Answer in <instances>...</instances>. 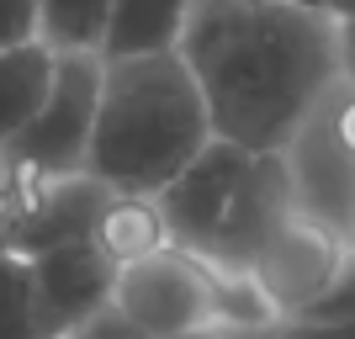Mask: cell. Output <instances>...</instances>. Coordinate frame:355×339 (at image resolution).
I'll list each match as a JSON object with an SVG mask.
<instances>
[{
    "label": "cell",
    "instance_id": "obj_1",
    "mask_svg": "<svg viewBox=\"0 0 355 339\" xmlns=\"http://www.w3.org/2000/svg\"><path fill=\"white\" fill-rule=\"evenodd\" d=\"M175 53L186 59L212 138L282 154L340 85L334 21L297 0H191Z\"/></svg>",
    "mask_w": 355,
    "mask_h": 339
},
{
    "label": "cell",
    "instance_id": "obj_2",
    "mask_svg": "<svg viewBox=\"0 0 355 339\" xmlns=\"http://www.w3.org/2000/svg\"><path fill=\"white\" fill-rule=\"evenodd\" d=\"M212 122L180 53L101 59L85 175L117 196H159L207 148Z\"/></svg>",
    "mask_w": 355,
    "mask_h": 339
},
{
    "label": "cell",
    "instance_id": "obj_3",
    "mask_svg": "<svg viewBox=\"0 0 355 339\" xmlns=\"http://www.w3.org/2000/svg\"><path fill=\"white\" fill-rule=\"evenodd\" d=\"M154 207L170 244L191 250L212 270H250L254 250L292 212V175L282 154L207 138V148L154 196Z\"/></svg>",
    "mask_w": 355,
    "mask_h": 339
},
{
    "label": "cell",
    "instance_id": "obj_4",
    "mask_svg": "<svg viewBox=\"0 0 355 339\" xmlns=\"http://www.w3.org/2000/svg\"><path fill=\"white\" fill-rule=\"evenodd\" d=\"M96 96H101V53H59L48 101L0 148V175H80L90 154V128H96Z\"/></svg>",
    "mask_w": 355,
    "mask_h": 339
},
{
    "label": "cell",
    "instance_id": "obj_5",
    "mask_svg": "<svg viewBox=\"0 0 355 339\" xmlns=\"http://www.w3.org/2000/svg\"><path fill=\"white\" fill-rule=\"evenodd\" d=\"M112 308L148 339H170L196 324H212V266L180 244H159L133 266H117Z\"/></svg>",
    "mask_w": 355,
    "mask_h": 339
},
{
    "label": "cell",
    "instance_id": "obj_6",
    "mask_svg": "<svg viewBox=\"0 0 355 339\" xmlns=\"http://www.w3.org/2000/svg\"><path fill=\"white\" fill-rule=\"evenodd\" d=\"M6 180V175H0ZM106 191L96 175H27V180H6V234H0V250L32 254L74 244V238H90L96 223H101Z\"/></svg>",
    "mask_w": 355,
    "mask_h": 339
},
{
    "label": "cell",
    "instance_id": "obj_7",
    "mask_svg": "<svg viewBox=\"0 0 355 339\" xmlns=\"http://www.w3.org/2000/svg\"><path fill=\"white\" fill-rule=\"evenodd\" d=\"M350 244L355 238L334 234V228L318 223V218H302L292 207V212L270 228V238L254 250L250 276L260 281V292L270 297V308L282 313V318H302V313L329 292V281L345 266Z\"/></svg>",
    "mask_w": 355,
    "mask_h": 339
},
{
    "label": "cell",
    "instance_id": "obj_8",
    "mask_svg": "<svg viewBox=\"0 0 355 339\" xmlns=\"http://www.w3.org/2000/svg\"><path fill=\"white\" fill-rule=\"evenodd\" d=\"M282 159H286V175H292V207L297 212L329 223L345 238H355V154L334 138L324 106L292 133Z\"/></svg>",
    "mask_w": 355,
    "mask_h": 339
},
{
    "label": "cell",
    "instance_id": "obj_9",
    "mask_svg": "<svg viewBox=\"0 0 355 339\" xmlns=\"http://www.w3.org/2000/svg\"><path fill=\"white\" fill-rule=\"evenodd\" d=\"M27 270H32V292H37L48 339H64L74 324L101 313L112 302V286H117V266L106 260V250L96 238H74V244L32 254Z\"/></svg>",
    "mask_w": 355,
    "mask_h": 339
},
{
    "label": "cell",
    "instance_id": "obj_10",
    "mask_svg": "<svg viewBox=\"0 0 355 339\" xmlns=\"http://www.w3.org/2000/svg\"><path fill=\"white\" fill-rule=\"evenodd\" d=\"M191 0H112L101 59H138V53H175Z\"/></svg>",
    "mask_w": 355,
    "mask_h": 339
},
{
    "label": "cell",
    "instance_id": "obj_11",
    "mask_svg": "<svg viewBox=\"0 0 355 339\" xmlns=\"http://www.w3.org/2000/svg\"><path fill=\"white\" fill-rule=\"evenodd\" d=\"M53 59L43 43H21L0 53V148L11 144L32 117L37 106L48 101V85H53Z\"/></svg>",
    "mask_w": 355,
    "mask_h": 339
},
{
    "label": "cell",
    "instance_id": "obj_12",
    "mask_svg": "<svg viewBox=\"0 0 355 339\" xmlns=\"http://www.w3.org/2000/svg\"><path fill=\"white\" fill-rule=\"evenodd\" d=\"M90 238L106 250L112 266H133V260L154 254L159 244H170L154 196H117V191H112V202H106V212H101V223H96Z\"/></svg>",
    "mask_w": 355,
    "mask_h": 339
},
{
    "label": "cell",
    "instance_id": "obj_13",
    "mask_svg": "<svg viewBox=\"0 0 355 339\" xmlns=\"http://www.w3.org/2000/svg\"><path fill=\"white\" fill-rule=\"evenodd\" d=\"M112 0H37V43L48 53H101Z\"/></svg>",
    "mask_w": 355,
    "mask_h": 339
},
{
    "label": "cell",
    "instance_id": "obj_14",
    "mask_svg": "<svg viewBox=\"0 0 355 339\" xmlns=\"http://www.w3.org/2000/svg\"><path fill=\"white\" fill-rule=\"evenodd\" d=\"M212 324L260 339L282 324V313L270 308V297L260 292L250 270H212Z\"/></svg>",
    "mask_w": 355,
    "mask_h": 339
},
{
    "label": "cell",
    "instance_id": "obj_15",
    "mask_svg": "<svg viewBox=\"0 0 355 339\" xmlns=\"http://www.w3.org/2000/svg\"><path fill=\"white\" fill-rule=\"evenodd\" d=\"M0 339H48L37 292H32V270L11 250H0Z\"/></svg>",
    "mask_w": 355,
    "mask_h": 339
},
{
    "label": "cell",
    "instance_id": "obj_16",
    "mask_svg": "<svg viewBox=\"0 0 355 339\" xmlns=\"http://www.w3.org/2000/svg\"><path fill=\"white\" fill-rule=\"evenodd\" d=\"M302 318H313V324H355V244H350V254H345V266L334 270L329 292L318 297Z\"/></svg>",
    "mask_w": 355,
    "mask_h": 339
},
{
    "label": "cell",
    "instance_id": "obj_17",
    "mask_svg": "<svg viewBox=\"0 0 355 339\" xmlns=\"http://www.w3.org/2000/svg\"><path fill=\"white\" fill-rule=\"evenodd\" d=\"M37 43V0H0V53Z\"/></svg>",
    "mask_w": 355,
    "mask_h": 339
},
{
    "label": "cell",
    "instance_id": "obj_18",
    "mask_svg": "<svg viewBox=\"0 0 355 339\" xmlns=\"http://www.w3.org/2000/svg\"><path fill=\"white\" fill-rule=\"evenodd\" d=\"M64 339H148V334H144L138 324H128V318H122V313L106 302L101 313H90L85 324H74Z\"/></svg>",
    "mask_w": 355,
    "mask_h": 339
},
{
    "label": "cell",
    "instance_id": "obj_19",
    "mask_svg": "<svg viewBox=\"0 0 355 339\" xmlns=\"http://www.w3.org/2000/svg\"><path fill=\"white\" fill-rule=\"evenodd\" d=\"M324 117H329V128H334V138H340L345 148L355 154V85H334L324 96Z\"/></svg>",
    "mask_w": 355,
    "mask_h": 339
},
{
    "label": "cell",
    "instance_id": "obj_20",
    "mask_svg": "<svg viewBox=\"0 0 355 339\" xmlns=\"http://www.w3.org/2000/svg\"><path fill=\"white\" fill-rule=\"evenodd\" d=\"M260 339H355V324H313V318H282Z\"/></svg>",
    "mask_w": 355,
    "mask_h": 339
},
{
    "label": "cell",
    "instance_id": "obj_21",
    "mask_svg": "<svg viewBox=\"0 0 355 339\" xmlns=\"http://www.w3.org/2000/svg\"><path fill=\"white\" fill-rule=\"evenodd\" d=\"M334 48H340V80L355 85V21H340V27H334Z\"/></svg>",
    "mask_w": 355,
    "mask_h": 339
},
{
    "label": "cell",
    "instance_id": "obj_22",
    "mask_svg": "<svg viewBox=\"0 0 355 339\" xmlns=\"http://www.w3.org/2000/svg\"><path fill=\"white\" fill-rule=\"evenodd\" d=\"M170 339H254V334H239V329H223V324H196V329L170 334Z\"/></svg>",
    "mask_w": 355,
    "mask_h": 339
},
{
    "label": "cell",
    "instance_id": "obj_23",
    "mask_svg": "<svg viewBox=\"0 0 355 339\" xmlns=\"http://www.w3.org/2000/svg\"><path fill=\"white\" fill-rule=\"evenodd\" d=\"M313 6H318L334 27H340V21H355V0H313Z\"/></svg>",
    "mask_w": 355,
    "mask_h": 339
},
{
    "label": "cell",
    "instance_id": "obj_24",
    "mask_svg": "<svg viewBox=\"0 0 355 339\" xmlns=\"http://www.w3.org/2000/svg\"><path fill=\"white\" fill-rule=\"evenodd\" d=\"M0 234H6V180H0Z\"/></svg>",
    "mask_w": 355,
    "mask_h": 339
},
{
    "label": "cell",
    "instance_id": "obj_25",
    "mask_svg": "<svg viewBox=\"0 0 355 339\" xmlns=\"http://www.w3.org/2000/svg\"><path fill=\"white\" fill-rule=\"evenodd\" d=\"M297 6H313V0H297ZM313 11H318V6H313Z\"/></svg>",
    "mask_w": 355,
    "mask_h": 339
}]
</instances>
